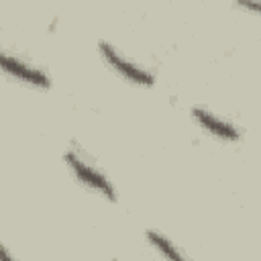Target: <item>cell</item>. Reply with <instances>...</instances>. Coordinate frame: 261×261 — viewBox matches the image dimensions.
I'll return each instance as SVG.
<instances>
[{"label":"cell","instance_id":"cell-4","mask_svg":"<svg viewBox=\"0 0 261 261\" xmlns=\"http://www.w3.org/2000/svg\"><path fill=\"white\" fill-rule=\"evenodd\" d=\"M192 114H194V118H196L208 133H212V135H216V137H220V139H224V141H237V139H239V130H237L232 124H228V122L216 118L214 114H210V112H206V110H202V108H194Z\"/></svg>","mask_w":261,"mask_h":261},{"label":"cell","instance_id":"cell-5","mask_svg":"<svg viewBox=\"0 0 261 261\" xmlns=\"http://www.w3.org/2000/svg\"><path fill=\"white\" fill-rule=\"evenodd\" d=\"M147 239L151 241V245L159 251V253H163L165 257H169V259H184V255L167 241V239H163L161 234H157V232H153V230H149L147 232Z\"/></svg>","mask_w":261,"mask_h":261},{"label":"cell","instance_id":"cell-2","mask_svg":"<svg viewBox=\"0 0 261 261\" xmlns=\"http://www.w3.org/2000/svg\"><path fill=\"white\" fill-rule=\"evenodd\" d=\"M98 49H100L102 57H104L122 77H126V80L133 82V84H139V86H153V75H151L149 71L141 69L139 65L126 61L124 57H120V55L114 51V47H110L108 43H100Z\"/></svg>","mask_w":261,"mask_h":261},{"label":"cell","instance_id":"cell-1","mask_svg":"<svg viewBox=\"0 0 261 261\" xmlns=\"http://www.w3.org/2000/svg\"><path fill=\"white\" fill-rule=\"evenodd\" d=\"M65 161L69 163L71 171L75 173V177H77L82 184H86V186H90L92 190H96L98 194L106 196L110 202L116 200V192H114L112 184H110L100 171H96L94 167H90L88 163H84L75 153H65Z\"/></svg>","mask_w":261,"mask_h":261},{"label":"cell","instance_id":"cell-3","mask_svg":"<svg viewBox=\"0 0 261 261\" xmlns=\"http://www.w3.org/2000/svg\"><path fill=\"white\" fill-rule=\"evenodd\" d=\"M2 67H4V71L10 73L12 77H16V80H20V82H27V84H31V86H39V88H49V86H51L49 77H47L43 71L35 69L33 65H29V63H24V61H20V59H16V57L2 55Z\"/></svg>","mask_w":261,"mask_h":261},{"label":"cell","instance_id":"cell-6","mask_svg":"<svg viewBox=\"0 0 261 261\" xmlns=\"http://www.w3.org/2000/svg\"><path fill=\"white\" fill-rule=\"evenodd\" d=\"M237 4L247 8V10H253V12L261 14V0H237Z\"/></svg>","mask_w":261,"mask_h":261}]
</instances>
